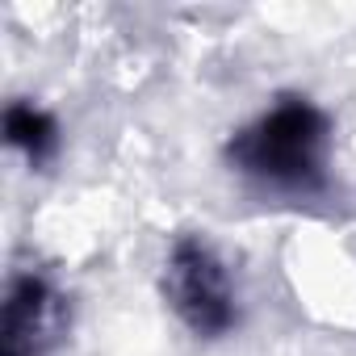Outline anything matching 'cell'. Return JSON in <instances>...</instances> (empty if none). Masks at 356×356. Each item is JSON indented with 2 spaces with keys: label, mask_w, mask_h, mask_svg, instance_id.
<instances>
[{
  "label": "cell",
  "mask_w": 356,
  "mask_h": 356,
  "mask_svg": "<svg viewBox=\"0 0 356 356\" xmlns=\"http://www.w3.org/2000/svg\"><path fill=\"white\" fill-rule=\"evenodd\" d=\"M318 147H323V118L310 105L289 101L273 109L252 134H243L235 155L248 172L264 176V181L302 189L318 172Z\"/></svg>",
  "instance_id": "1"
},
{
  "label": "cell",
  "mask_w": 356,
  "mask_h": 356,
  "mask_svg": "<svg viewBox=\"0 0 356 356\" xmlns=\"http://www.w3.org/2000/svg\"><path fill=\"white\" fill-rule=\"evenodd\" d=\"M168 289H172L176 310L206 335H218L235 323V302H231L227 273L218 268V260L202 243H181L172 252Z\"/></svg>",
  "instance_id": "2"
},
{
  "label": "cell",
  "mask_w": 356,
  "mask_h": 356,
  "mask_svg": "<svg viewBox=\"0 0 356 356\" xmlns=\"http://www.w3.org/2000/svg\"><path fill=\"white\" fill-rule=\"evenodd\" d=\"M5 134H9V143H17V147H26L30 155H38V151L51 143L55 126H51V118L38 113L34 105H13V109L5 113Z\"/></svg>",
  "instance_id": "3"
}]
</instances>
